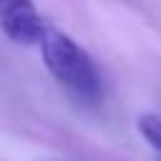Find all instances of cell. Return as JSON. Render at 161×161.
<instances>
[{"label": "cell", "mask_w": 161, "mask_h": 161, "mask_svg": "<svg viewBox=\"0 0 161 161\" xmlns=\"http://www.w3.org/2000/svg\"><path fill=\"white\" fill-rule=\"evenodd\" d=\"M40 53L50 70V75L63 86V91L86 108H93L103 98V86L96 63L91 55L70 40L65 33L45 25V33L40 38Z\"/></svg>", "instance_id": "1"}, {"label": "cell", "mask_w": 161, "mask_h": 161, "mask_svg": "<svg viewBox=\"0 0 161 161\" xmlns=\"http://www.w3.org/2000/svg\"><path fill=\"white\" fill-rule=\"evenodd\" d=\"M0 25L13 43L40 45L45 23L38 18L33 0H0Z\"/></svg>", "instance_id": "2"}, {"label": "cell", "mask_w": 161, "mask_h": 161, "mask_svg": "<svg viewBox=\"0 0 161 161\" xmlns=\"http://www.w3.org/2000/svg\"><path fill=\"white\" fill-rule=\"evenodd\" d=\"M136 126H138V133L146 138V143L161 156V116L158 113H143V116H138Z\"/></svg>", "instance_id": "3"}]
</instances>
